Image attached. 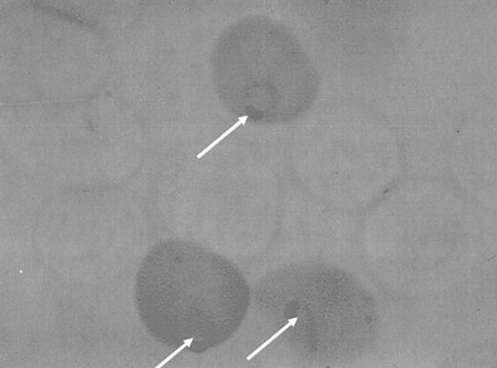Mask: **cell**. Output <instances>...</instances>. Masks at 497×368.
<instances>
[{
	"instance_id": "obj_1",
	"label": "cell",
	"mask_w": 497,
	"mask_h": 368,
	"mask_svg": "<svg viewBox=\"0 0 497 368\" xmlns=\"http://www.w3.org/2000/svg\"><path fill=\"white\" fill-rule=\"evenodd\" d=\"M152 253L144 260L137 283L144 323L164 343L173 339L183 344L192 340L190 350L201 342V351H205L210 347L207 339L218 330V323L226 322L222 316L233 315L229 313L234 312L233 299L247 298H234V289L226 290L234 281L225 283L224 276L211 275L209 268L201 267L203 260L196 268L198 262L186 259L185 252L181 255L168 252L164 259Z\"/></svg>"
},
{
	"instance_id": "obj_2",
	"label": "cell",
	"mask_w": 497,
	"mask_h": 368,
	"mask_svg": "<svg viewBox=\"0 0 497 368\" xmlns=\"http://www.w3.org/2000/svg\"><path fill=\"white\" fill-rule=\"evenodd\" d=\"M297 321H298V318H294V319H289V320H288V322H287V324L285 325L283 328H281L280 330H278V332H277L274 336H272L269 340H267V341H266L264 344H262L261 346H259L257 350H255V351H254L251 355H249V356H248V358H247V360H248V361H251V360H252V359H253L256 355H258V354L260 352L261 350H263L266 346H268V345L271 344V343H273V342H274L277 338H278V337H279V336H280L283 332H285L286 330H288V328H289L290 326H292V325H293V326H295V325H296V323H297Z\"/></svg>"
},
{
	"instance_id": "obj_3",
	"label": "cell",
	"mask_w": 497,
	"mask_h": 368,
	"mask_svg": "<svg viewBox=\"0 0 497 368\" xmlns=\"http://www.w3.org/2000/svg\"><path fill=\"white\" fill-rule=\"evenodd\" d=\"M186 347H187V345H186V344H181V345H180V347H179V348H178L177 350H175V351H174V352H173L172 354H170V355H169V356H168V357H167L166 359H165V360H164V362H162V363H161V364H160V365H159V366H158L157 368H161V367H163V366H164L165 364H166L167 362H169V361H170V360H171L172 358H174V357H175V356H176L177 354H179V353H180V352H181V351H182V350H183L184 348H186Z\"/></svg>"
}]
</instances>
